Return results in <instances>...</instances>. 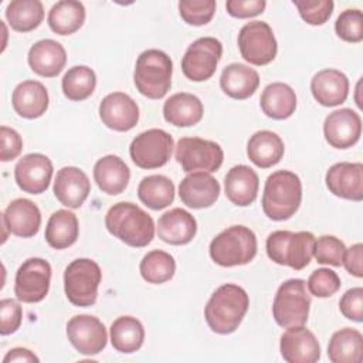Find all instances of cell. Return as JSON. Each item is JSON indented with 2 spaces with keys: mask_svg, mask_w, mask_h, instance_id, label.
Masks as SVG:
<instances>
[{
  "mask_svg": "<svg viewBox=\"0 0 363 363\" xmlns=\"http://www.w3.org/2000/svg\"><path fill=\"white\" fill-rule=\"evenodd\" d=\"M250 306L244 288L235 284L218 286L204 306V318L208 328L218 335H228L238 329Z\"/></svg>",
  "mask_w": 363,
  "mask_h": 363,
  "instance_id": "1",
  "label": "cell"
},
{
  "mask_svg": "<svg viewBox=\"0 0 363 363\" xmlns=\"http://www.w3.org/2000/svg\"><path fill=\"white\" fill-rule=\"evenodd\" d=\"M105 227L113 237L130 247H146L155 237L153 218L129 201L116 203L108 210Z\"/></svg>",
  "mask_w": 363,
  "mask_h": 363,
  "instance_id": "2",
  "label": "cell"
},
{
  "mask_svg": "<svg viewBox=\"0 0 363 363\" xmlns=\"http://www.w3.org/2000/svg\"><path fill=\"white\" fill-rule=\"evenodd\" d=\"M302 201V183L289 170H277L268 176L262 193V210L274 221L291 218Z\"/></svg>",
  "mask_w": 363,
  "mask_h": 363,
  "instance_id": "3",
  "label": "cell"
},
{
  "mask_svg": "<svg viewBox=\"0 0 363 363\" xmlns=\"http://www.w3.org/2000/svg\"><path fill=\"white\" fill-rule=\"evenodd\" d=\"M172 74L173 62L164 51L146 50L136 60L133 71L135 86L143 96L160 99L172 86Z\"/></svg>",
  "mask_w": 363,
  "mask_h": 363,
  "instance_id": "4",
  "label": "cell"
},
{
  "mask_svg": "<svg viewBox=\"0 0 363 363\" xmlns=\"http://www.w3.org/2000/svg\"><path fill=\"white\" fill-rule=\"evenodd\" d=\"M315 241V235L309 231L292 233L288 230H277L268 235L265 247L271 261L301 271L309 265L313 257Z\"/></svg>",
  "mask_w": 363,
  "mask_h": 363,
  "instance_id": "5",
  "label": "cell"
},
{
  "mask_svg": "<svg viewBox=\"0 0 363 363\" xmlns=\"http://www.w3.org/2000/svg\"><path fill=\"white\" fill-rule=\"evenodd\" d=\"M210 257L221 267L245 265L257 254V237L245 225H231L210 242Z\"/></svg>",
  "mask_w": 363,
  "mask_h": 363,
  "instance_id": "6",
  "label": "cell"
},
{
  "mask_svg": "<svg viewBox=\"0 0 363 363\" xmlns=\"http://www.w3.org/2000/svg\"><path fill=\"white\" fill-rule=\"evenodd\" d=\"M311 296L306 291V282L301 278H291L277 289L272 315L281 328L303 326L308 322Z\"/></svg>",
  "mask_w": 363,
  "mask_h": 363,
  "instance_id": "7",
  "label": "cell"
},
{
  "mask_svg": "<svg viewBox=\"0 0 363 363\" xmlns=\"http://www.w3.org/2000/svg\"><path fill=\"white\" fill-rule=\"evenodd\" d=\"M101 279V268L94 259H74L64 271V291L68 301L81 308L92 306L96 302Z\"/></svg>",
  "mask_w": 363,
  "mask_h": 363,
  "instance_id": "8",
  "label": "cell"
},
{
  "mask_svg": "<svg viewBox=\"0 0 363 363\" xmlns=\"http://www.w3.org/2000/svg\"><path fill=\"white\" fill-rule=\"evenodd\" d=\"M174 156L186 173L216 172L221 167L224 159L218 143L201 138H182L176 145Z\"/></svg>",
  "mask_w": 363,
  "mask_h": 363,
  "instance_id": "9",
  "label": "cell"
},
{
  "mask_svg": "<svg viewBox=\"0 0 363 363\" xmlns=\"http://www.w3.org/2000/svg\"><path fill=\"white\" fill-rule=\"evenodd\" d=\"M241 57L252 65H267L274 61L278 45L272 28L265 21H250L238 33Z\"/></svg>",
  "mask_w": 363,
  "mask_h": 363,
  "instance_id": "10",
  "label": "cell"
},
{
  "mask_svg": "<svg viewBox=\"0 0 363 363\" xmlns=\"http://www.w3.org/2000/svg\"><path fill=\"white\" fill-rule=\"evenodd\" d=\"M173 138L163 129H147L139 133L129 146L132 162L140 169L164 166L173 152Z\"/></svg>",
  "mask_w": 363,
  "mask_h": 363,
  "instance_id": "11",
  "label": "cell"
},
{
  "mask_svg": "<svg viewBox=\"0 0 363 363\" xmlns=\"http://www.w3.org/2000/svg\"><path fill=\"white\" fill-rule=\"evenodd\" d=\"M221 54L223 45L217 38H197L187 47L182 58V71L190 81H207L214 75Z\"/></svg>",
  "mask_w": 363,
  "mask_h": 363,
  "instance_id": "12",
  "label": "cell"
},
{
  "mask_svg": "<svg viewBox=\"0 0 363 363\" xmlns=\"http://www.w3.org/2000/svg\"><path fill=\"white\" fill-rule=\"evenodd\" d=\"M51 265L48 261L33 257L26 259L16 272L14 294L24 303L43 301L50 289Z\"/></svg>",
  "mask_w": 363,
  "mask_h": 363,
  "instance_id": "13",
  "label": "cell"
},
{
  "mask_svg": "<svg viewBox=\"0 0 363 363\" xmlns=\"http://www.w3.org/2000/svg\"><path fill=\"white\" fill-rule=\"evenodd\" d=\"M67 337L81 354L86 356L101 353L108 342L105 325L91 315L71 318L67 323Z\"/></svg>",
  "mask_w": 363,
  "mask_h": 363,
  "instance_id": "14",
  "label": "cell"
},
{
  "mask_svg": "<svg viewBox=\"0 0 363 363\" xmlns=\"http://www.w3.org/2000/svg\"><path fill=\"white\" fill-rule=\"evenodd\" d=\"M326 142L335 149H347L356 145L362 135V119L350 108L330 112L323 123Z\"/></svg>",
  "mask_w": 363,
  "mask_h": 363,
  "instance_id": "15",
  "label": "cell"
},
{
  "mask_svg": "<svg viewBox=\"0 0 363 363\" xmlns=\"http://www.w3.org/2000/svg\"><path fill=\"white\" fill-rule=\"evenodd\" d=\"M52 163L43 153H28L23 156L14 167L17 186L30 194L44 193L52 177Z\"/></svg>",
  "mask_w": 363,
  "mask_h": 363,
  "instance_id": "16",
  "label": "cell"
},
{
  "mask_svg": "<svg viewBox=\"0 0 363 363\" xmlns=\"http://www.w3.org/2000/svg\"><path fill=\"white\" fill-rule=\"evenodd\" d=\"M102 123L116 132H128L139 121L138 104L125 92L108 94L99 104Z\"/></svg>",
  "mask_w": 363,
  "mask_h": 363,
  "instance_id": "17",
  "label": "cell"
},
{
  "mask_svg": "<svg viewBox=\"0 0 363 363\" xmlns=\"http://www.w3.org/2000/svg\"><path fill=\"white\" fill-rule=\"evenodd\" d=\"M326 187L332 194L340 199L363 200V164L339 162L329 167L325 176Z\"/></svg>",
  "mask_w": 363,
  "mask_h": 363,
  "instance_id": "18",
  "label": "cell"
},
{
  "mask_svg": "<svg viewBox=\"0 0 363 363\" xmlns=\"http://www.w3.org/2000/svg\"><path fill=\"white\" fill-rule=\"evenodd\" d=\"M279 350L288 363H315L320 359L319 342L305 326L288 328L281 335Z\"/></svg>",
  "mask_w": 363,
  "mask_h": 363,
  "instance_id": "19",
  "label": "cell"
},
{
  "mask_svg": "<svg viewBox=\"0 0 363 363\" xmlns=\"http://www.w3.org/2000/svg\"><path fill=\"white\" fill-rule=\"evenodd\" d=\"M91 193V182L84 170L65 166L57 172L54 180V196L68 208H79Z\"/></svg>",
  "mask_w": 363,
  "mask_h": 363,
  "instance_id": "20",
  "label": "cell"
},
{
  "mask_svg": "<svg viewBox=\"0 0 363 363\" xmlns=\"http://www.w3.org/2000/svg\"><path fill=\"white\" fill-rule=\"evenodd\" d=\"M179 196L190 208H206L217 201L220 184L210 173L193 172L180 182Z\"/></svg>",
  "mask_w": 363,
  "mask_h": 363,
  "instance_id": "21",
  "label": "cell"
},
{
  "mask_svg": "<svg viewBox=\"0 0 363 363\" xmlns=\"http://www.w3.org/2000/svg\"><path fill=\"white\" fill-rule=\"evenodd\" d=\"M3 224L13 235L34 237L41 225L40 208L28 199H16L3 211Z\"/></svg>",
  "mask_w": 363,
  "mask_h": 363,
  "instance_id": "22",
  "label": "cell"
},
{
  "mask_svg": "<svg viewBox=\"0 0 363 363\" xmlns=\"http://www.w3.org/2000/svg\"><path fill=\"white\" fill-rule=\"evenodd\" d=\"M27 61L35 74L45 78H52L64 69L67 62V52L58 41L44 38L31 45Z\"/></svg>",
  "mask_w": 363,
  "mask_h": 363,
  "instance_id": "23",
  "label": "cell"
},
{
  "mask_svg": "<svg viewBox=\"0 0 363 363\" xmlns=\"http://www.w3.org/2000/svg\"><path fill=\"white\" fill-rule=\"evenodd\" d=\"M311 92L322 106H337L349 95V79L342 71L326 68L313 75Z\"/></svg>",
  "mask_w": 363,
  "mask_h": 363,
  "instance_id": "24",
  "label": "cell"
},
{
  "mask_svg": "<svg viewBox=\"0 0 363 363\" xmlns=\"http://www.w3.org/2000/svg\"><path fill=\"white\" fill-rule=\"evenodd\" d=\"M197 233L196 218L184 208L176 207L160 216L157 221V235L172 245L189 244Z\"/></svg>",
  "mask_w": 363,
  "mask_h": 363,
  "instance_id": "25",
  "label": "cell"
},
{
  "mask_svg": "<svg viewBox=\"0 0 363 363\" xmlns=\"http://www.w3.org/2000/svg\"><path fill=\"white\" fill-rule=\"evenodd\" d=\"M259 180L257 173L245 164L231 167L224 177V191L227 199L238 206L247 207L257 199Z\"/></svg>",
  "mask_w": 363,
  "mask_h": 363,
  "instance_id": "26",
  "label": "cell"
},
{
  "mask_svg": "<svg viewBox=\"0 0 363 363\" xmlns=\"http://www.w3.org/2000/svg\"><path fill=\"white\" fill-rule=\"evenodd\" d=\"M50 96L47 88L33 79L20 82L11 95V104L16 113L26 119H35L45 113Z\"/></svg>",
  "mask_w": 363,
  "mask_h": 363,
  "instance_id": "27",
  "label": "cell"
},
{
  "mask_svg": "<svg viewBox=\"0 0 363 363\" xmlns=\"http://www.w3.org/2000/svg\"><path fill=\"white\" fill-rule=\"evenodd\" d=\"M130 172L126 163L115 155L101 157L94 166V180L99 190L109 196L121 194L129 183Z\"/></svg>",
  "mask_w": 363,
  "mask_h": 363,
  "instance_id": "28",
  "label": "cell"
},
{
  "mask_svg": "<svg viewBox=\"0 0 363 363\" xmlns=\"http://www.w3.org/2000/svg\"><path fill=\"white\" fill-rule=\"evenodd\" d=\"M259 85L258 72L241 62L227 65L220 77V86L225 95L234 99L250 98Z\"/></svg>",
  "mask_w": 363,
  "mask_h": 363,
  "instance_id": "29",
  "label": "cell"
},
{
  "mask_svg": "<svg viewBox=\"0 0 363 363\" xmlns=\"http://www.w3.org/2000/svg\"><path fill=\"white\" fill-rule=\"evenodd\" d=\"M201 101L187 92H179L166 99L163 105L164 121L177 128H189L199 123L203 118Z\"/></svg>",
  "mask_w": 363,
  "mask_h": 363,
  "instance_id": "30",
  "label": "cell"
},
{
  "mask_svg": "<svg viewBox=\"0 0 363 363\" xmlns=\"http://www.w3.org/2000/svg\"><path fill=\"white\" fill-rule=\"evenodd\" d=\"M284 152L282 139L272 130H258L247 143L248 159L261 169H268L279 163Z\"/></svg>",
  "mask_w": 363,
  "mask_h": 363,
  "instance_id": "31",
  "label": "cell"
},
{
  "mask_svg": "<svg viewBox=\"0 0 363 363\" xmlns=\"http://www.w3.org/2000/svg\"><path fill=\"white\" fill-rule=\"evenodd\" d=\"M259 105L268 118L282 121L295 112L296 95L288 84L272 82L264 88L259 98Z\"/></svg>",
  "mask_w": 363,
  "mask_h": 363,
  "instance_id": "32",
  "label": "cell"
},
{
  "mask_svg": "<svg viewBox=\"0 0 363 363\" xmlns=\"http://www.w3.org/2000/svg\"><path fill=\"white\" fill-rule=\"evenodd\" d=\"M328 357L332 363H360L363 360V336L357 329L336 330L328 345Z\"/></svg>",
  "mask_w": 363,
  "mask_h": 363,
  "instance_id": "33",
  "label": "cell"
},
{
  "mask_svg": "<svg viewBox=\"0 0 363 363\" xmlns=\"http://www.w3.org/2000/svg\"><path fill=\"white\" fill-rule=\"evenodd\" d=\"M79 234L78 218L69 210L54 211L45 227V241L55 250H64L71 247Z\"/></svg>",
  "mask_w": 363,
  "mask_h": 363,
  "instance_id": "34",
  "label": "cell"
},
{
  "mask_svg": "<svg viewBox=\"0 0 363 363\" xmlns=\"http://www.w3.org/2000/svg\"><path fill=\"white\" fill-rule=\"evenodd\" d=\"M50 28L60 35H69L78 31L85 21V7L77 0L57 1L48 13Z\"/></svg>",
  "mask_w": 363,
  "mask_h": 363,
  "instance_id": "35",
  "label": "cell"
},
{
  "mask_svg": "<svg viewBox=\"0 0 363 363\" xmlns=\"http://www.w3.org/2000/svg\"><path fill=\"white\" fill-rule=\"evenodd\" d=\"M111 343L121 353H133L140 349L145 340V328L133 316L116 318L109 329Z\"/></svg>",
  "mask_w": 363,
  "mask_h": 363,
  "instance_id": "36",
  "label": "cell"
},
{
  "mask_svg": "<svg viewBox=\"0 0 363 363\" xmlns=\"http://www.w3.org/2000/svg\"><path fill=\"white\" fill-rule=\"evenodd\" d=\"M138 197L152 210L166 208L174 200V184L163 174L146 176L138 186Z\"/></svg>",
  "mask_w": 363,
  "mask_h": 363,
  "instance_id": "37",
  "label": "cell"
},
{
  "mask_svg": "<svg viewBox=\"0 0 363 363\" xmlns=\"http://www.w3.org/2000/svg\"><path fill=\"white\" fill-rule=\"evenodd\" d=\"M10 27L18 33L37 28L44 18V7L40 0H13L6 9Z\"/></svg>",
  "mask_w": 363,
  "mask_h": 363,
  "instance_id": "38",
  "label": "cell"
},
{
  "mask_svg": "<svg viewBox=\"0 0 363 363\" xmlns=\"http://www.w3.org/2000/svg\"><path fill=\"white\" fill-rule=\"evenodd\" d=\"M61 86L69 101H84L95 91L96 75L86 65H75L64 74Z\"/></svg>",
  "mask_w": 363,
  "mask_h": 363,
  "instance_id": "39",
  "label": "cell"
},
{
  "mask_svg": "<svg viewBox=\"0 0 363 363\" xmlns=\"http://www.w3.org/2000/svg\"><path fill=\"white\" fill-rule=\"evenodd\" d=\"M139 271L149 284H163L173 278L176 272L174 258L162 250L149 251L140 261Z\"/></svg>",
  "mask_w": 363,
  "mask_h": 363,
  "instance_id": "40",
  "label": "cell"
},
{
  "mask_svg": "<svg viewBox=\"0 0 363 363\" xmlns=\"http://www.w3.org/2000/svg\"><path fill=\"white\" fill-rule=\"evenodd\" d=\"M337 37L347 43L363 40V14L359 9H347L339 14L335 23Z\"/></svg>",
  "mask_w": 363,
  "mask_h": 363,
  "instance_id": "41",
  "label": "cell"
},
{
  "mask_svg": "<svg viewBox=\"0 0 363 363\" xmlns=\"http://www.w3.org/2000/svg\"><path fill=\"white\" fill-rule=\"evenodd\" d=\"M180 17L190 26H204L210 23L216 13L214 0H182L179 1Z\"/></svg>",
  "mask_w": 363,
  "mask_h": 363,
  "instance_id": "42",
  "label": "cell"
},
{
  "mask_svg": "<svg viewBox=\"0 0 363 363\" xmlns=\"http://www.w3.org/2000/svg\"><path fill=\"white\" fill-rule=\"evenodd\" d=\"M339 275L329 268L315 269L306 282L309 292L316 298H329L340 289Z\"/></svg>",
  "mask_w": 363,
  "mask_h": 363,
  "instance_id": "43",
  "label": "cell"
},
{
  "mask_svg": "<svg viewBox=\"0 0 363 363\" xmlns=\"http://www.w3.org/2000/svg\"><path fill=\"white\" fill-rule=\"evenodd\" d=\"M292 3L302 20L311 26L325 24L332 16L335 6L332 0H294Z\"/></svg>",
  "mask_w": 363,
  "mask_h": 363,
  "instance_id": "44",
  "label": "cell"
},
{
  "mask_svg": "<svg viewBox=\"0 0 363 363\" xmlns=\"http://www.w3.org/2000/svg\"><path fill=\"white\" fill-rule=\"evenodd\" d=\"M345 244L335 235H322L315 241L313 257L319 264H328L332 267H340L343 254H345Z\"/></svg>",
  "mask_w": 363,
  "mask_h": 363,
  "instance_id": "45",
  "label": "cell"
},
{
  "mask_svg": "<svg viewBox=\"0 0 363 363\" xmlns=\"http://www.w3.org/2000/svg\"><path fill=\"white\" fill-rule=\"evenodd\" d=\"M23 319V309L14 299L4 298L0 301V333L3 336L14 333Z\"/></svg>",
  "mask_w": 363,
  "mask_h": 363,
  "instance_id": "46",
  "label": "cell"
},
{
  "mask_svg": "<svg viewBox=\"0 0 363 363\" xmlns=\"http://www.w3.org/2000/svg\"><path fill=\"white\" fill-rule=\"evenodd\" d=\"M339 309L345 318L354 322H362L363 320V288L356 286V288L347 289L339 301Z\"/></svg>",
  "mask_w": 363,
  "mask_h": 363,
  "instance_id": "47",
  "label": "cell"
},
{
  "mask_svg": "<svg viewBox=\"0 0 363 363\" xmlns=\"http://www.w3.org/2000/svg\"><path fill=\"white\" fill-rule=\"evenodd\" d=\"M0 140H1V149H0L1 162H10L20 155L23 149V139L17 130L9 126H1Z\"/></svg>",
  "mask_w": 363,
  "mask_h": 363,
  "instance_id": "48",
  "label": "cell"
},
{
  "mask_svg": "<svg viewBox=\"0 0 363 363\" xmlns=\"http://www.w3.org/2000/svg\"><path fill=\"white\" fill-rule=\"evenodd\" d=\"M265 0H228L225 3L227 13L237 18H250L265 10Z\"/></svg>",
  "mask_w": 363,
  "mask_h": 363,
  "instance_id": "49",
  "label": "cell"
},
{
  "mask_svg": "<svg viewBox=\"0 0 363 363\" xmlns=\"http://www.w3.org/2000/svg\"><path fill=\"white\" fill-rule=\"evenodd\" d=\"M342 264L345 265L346 271L356 278L363 277V244L357 242L350 248L345 250Z\"/></svg>",
  "mask_w": 363,
  "mask_h": 363,
  "instance_id": "50",
  "label": "cell"
},
{
  "mask_svg": "<svg viewBox=\"0 0 363 363\" xmlns=\"http://www.w3.org/2000/svg\"><path fill=\"white\" fill-rule=\"evenodd\" d=\"M40 359L26 347H14L6 353L3 363H38Z\"/></svg>",
  "mask_w": 363,
  "mask_h": 363,
  "instance_id": "51",
  "label": "cell"
},
{
  "mask_svg": "<svg viewBox=\"0 0 363 363\" xmlns=\"http://www.w3.org/2000/svg\"><path fill=\"white\" fill-rule=\"evenodd\" d=\"M360 85H362V78L359 79V82H357V85H356V105L362 109L363 108V105H362V102L359 101V94H360Z\"/></svg>",
  "mask_w": 363,
  "mask_h": 363,
  "instance_id": "52",
  "label": "cell"
}]
</instances>
